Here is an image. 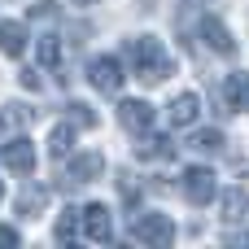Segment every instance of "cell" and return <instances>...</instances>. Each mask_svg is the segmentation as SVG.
I'll return each instance as SVG.
<instances>
[{"instance_id": "cell-20", "label": "cell", "mask_w": 249, "mask_h": 249, "mask_svg": "<svg viewBox=\"0 0 249 249\" xmlns=\"http://www.w3.org/2000/svg\"><path fill=\"white\" fill-rule=\"evenodd\" d=\"M193 149H201V153H219L223 149V131H197V140H193Z\"/></svg>"}, {"instance_id": "cell-7", "label": "cell", "mask_w": 249, "mask_h": 249, "mask_svg": "<svg viewBox=\"0 0 249 249\" xmlns=\"http://www.w3.org/2000/svg\"><path fill=\"white\" fill-rule=\"evenodd\" d=\"M0 162H4L13 175H31V171H35V149H31V140H26V136H13V140H4V149H0Z\"/></svg>"}, {"instance_id": "cell-16", "label": "cell", "mask_w": 249, "mask_h": 249, "mask_svg": "<svg viewBox=\"0 0 249 249\" xmlns=\"http://www.w3.org/2000/svg\"><path fill=\"white\" fill-rule=\"evenodd\" d=\"M35 53H39V66L44 70H57L61 66V39L57 35H39L35 39Z\"/></svg>"}, {"instance_id": "cell-21", "label": "cell", "mask_w": 249, "mask_h": 249, "mask_svg": "<svg viewBox=\"0 0 249 249\" xmlns=\"http://www.w3.org/2000/svg\"><path fill=\"white\" fill-rule=\"evenodd\" d=\"M79 223H83V214H74V210H66V214L57 219V241H74V232H79Z\"/></svg>"}, {"instance_id": "cell-18", "label": "cell", "mask_w": 249, "mask_h": 249, "mask_svg": "<svg viewBox=\"0 0 249 249\" xmlns=\"http://www.w3.org/2000/svg\"><path fill=\"white\" fill-rule=\"evenodd\" d=\"M66 118H70V123H74L79 131H88V127H96V114H92V109H88L83 101H74V105L66 109Z\"/></svg>"}, {"instance_id": "cell-12", "label": "cell", "mask_w": 249, "mask_h": 249, "mask_svg": "<svg viewBox=\"0 0 249 249\" xmlns=\"http://www.w3.org/2000/svg\"><path fill=\"white\" fill-rule=\"evenodd\" d=\"M35 123V109H26V105H4L0 109V140H13L22 127H31Z\"/></svg>"}, {"instance_id": "cell-13", "label": "cell", "mask_w": 249, "mask_h": 249, "mask_svg": "<svg viewBox=\"0 0 249 249\" xmlns=\"http://www.w3.org/2000/svg\"><path fill=\"white\" fill-rule=\"evenodd\" d=\"M74 131H79L74 123H57V127H53V136H48V158H53V162H66V158L74 153Z\"/></svg>"}, {"instance_id": "cell-15", "label": "cell", "mask_w": 249, "mask_h": 249, "mask_svg": "<svg viewBox=\"0 0 249 249\" xmlns=\"http://www.w3.org/2000/svg\"><path fill=\"white\" fill-rule=\"evenodd\" d=\"M44 206H48V188H39V184H26V188L18 193V214L35 219V214H39Z\"/></svg>"}, {"instance_id": "cell-2", "label": "cell", "mask_w": 249, "mask_h": 249, "mask_svg": "<svg viewBox=\"0 0 249 249\" xmlns=\"http://www.w3.org/2000/svg\"><path fill=\"white\" fill-rule=\"evenodd\" d=\"M131 241H140V245H171L175 241V223H171V214H140V219H131Z\"/></svg>"}, {"instance_id": "cell-22", "label": "cell", "mask_w": 249, "mask_h": 249, "mask_svg": "<svg viewBox=\"0 0 249 249\" xmlns=\"http://www.w3.org/2000/svg\"><path fill=\"white\" fill-rule=\"evenodd\" d=\"M123 201H127V206H136V201H140V188H136L131 179H123Z\"/></svg>"}, {"instance_id": "cell-1", "label": "cell", "mask_w": 249, "mask_h": 249, "mask_svg": "<svg viewBox=\"0 0 249 249\" xmlns=\"http://www.w3.org/2000/svg\"><path fill=\"white\" fill-rule=\"evenodd\" d=\"M127 61H131L136 79H144V83H162L166 74H175V61H171V53L162 48L158 35H136V39H127Z\"/></svg>"}, {"instance_id": "cell-4", "label": "cell", "mask_w": 249, "mask_h": 249, "mask_svg": "<svg viewBox=\"0 0 249 249\" xmlns=\"http://www.w3.org/2000/svg\"><path fill=\"white\" fill-rule=\"evenodd\" d=\"M101 171H105V158L101 153H70L66 158V166H61V184H74V188H83V184H92V179H101Z\"/></svg>"}, {"instance_id": "cell-8", "label": "cell", "mask_w": 249, "mask_h": 249, "mask_svg": "<svg viewBox=\"0 0 249 249\" xmlns=\"http://www.w3.org/2000/svg\"><path fill=\"white\" fill-rule=\"evenodd\" d=\"M118 123L131 131V136H144L153 127V105L149 101H123L118 105Z\"/></svg>"}, {"instance_id": "cell-9", "label": "cell", "mask_w": 249, "mask_h": 249, "mask_svg": "<svg viewBox=\"0 0 249 249\" xmlns=\"http://www.w3.org/2000/svg\"><path fill=\"white\" fill-rule=\"evenodd\" d=\"M197 31H201V39L210 44V53H219V57H232V53H236V39H232V31H228L219 18H201Z\"/></svg>"}, {"instance_id": "cell-25", "label": "cell", "mask_w": 249, "mask_h": 249, "mask_svg": "<svg viewBox=\"0 0 249 249\" xmlns=\"http://www.w3.org/2000/svg\"><path fill=\"white\" fill-rule=\"evenodd\" d=\"M232 241H241V245H249V232H241V236H232Z\"/></svg>"}, {"instance_id": "cell-23", "label": "cell", "mask_w": 249, "mask_h": 249, "mask_svg": "<svg viewBox=\"0 0 249 249\" xmlns=\"http://www.w3.org/2000/svg\"><path fill=\"white\" fill-rule=\"evenodd\" d=\"M22 88H31V92H35V88H39V74H35V70H22Z\"/></svg>"}, {"instance_id": "cell-14", "label": "cell", "mask_w": 249, "mask_h": 249, "mask_svg": "<svg viewBox=\"0 0 249 249\" xmlns=\"http://www.w3.org/2000/svg\"><path fill=\"white\" fill-rule=\"evenodd\" d=\"M0 53H4V57H22V53H26V31H22V22H0Z\"/></svg>"}, {"instance_id": "cell-19", "label": "cell", "mask_w": 249, "mask_h": 249, "mask_svg": "<svg viewBox=\"0 0 249 249\" xmlns=\"http://www.w3.org/2000/svg\"><path fill=\"white\" fill-rule=\"evenodd\" d=\"M136 153H140V158H175V144H171V140H153V136H149Z\"/></svg>"}, {"instance_id": "cell-26", "label": "cell", "mask_w": 249, "mask_h": 249, "mask_svg": "<svg viewBox=\"0 0 249 249\" xmlns=\"http://www.w3.org/2000/svg\"><path fill=\"white\" fill-rule=\"evenodd\" d=\"M0 201H4V184H0Z\"/></svg>"}, {"instance_id": "cell-11", "label": "cell", "mask_w": 249, "mask_h": 249, "mask_svg": "<svg viewBox=\"0 0 249 249\" xmlns=\"http://www.w3.org/2000/svg\"><path fill=\"white\" fill-rule=\"evenodd\" d=\"M223 101H228V109H249V70H232L228 74V83H223Z\"/></svg>"}, {"instance_id": "cell-6", "label": "cell", "mask_w": 249, "mask_h": 249, "mask_svg": "<svg viewBox=\"0 0 249 249\" xmlns=\"http://www.w3.org/2000/svg\"><path fill=\"white\" fill-rule=\"evenodd\" d=\"M83 236L96 241V245L114 241V214H109V206H101V201L83 206Z\"/></svg>"}, {"instance_id": "cell-24", "label": "cell", "mask_w": 249, "mask_h": 249, "mask_svg": "<svg viewBox=\"0 0 249 249\" xmlns=\"http://www.w3.org/2000/svg\"><path fill=\"white\" fill-rule=\"evenodd\" d=\"M0 245H18V232L13 228H0Z\"/></svg>"}, {"instance_id": "cell-10", "label": "cell", "mask_w": 249, "mask_h": 249, "mask_svg": "<svg viewBox=\"0 0 249 249\" xmlns=\"http://www.w3.org/2000/svg\"><path fill=\"white\" fill-rule=\"evenodd\" d=\"M166 118H171V127H193V123L201 118V96H193V92H179V96L166 105Z\"/></svg>"}, {"instance_id": "cell-5", "label": "cell", "mask_w": 249, "mask_h": 249, "mask_svg": "<svg viewBox=\"0 0 249 249\" xmlns=\"http://www.w3.org/2000/svg\"><path fill=\"white\" fill-rule=\"evenodd\" d=\"M88 83H92L96 92L114 96V92L123 88V66H118L114 57H96V61H88Z\"/></svg>"}, {"instance_id": "cell-3", "label": "cell", "mask_w": 249, "mask_h": 249, "mask_svg": "<svg viewBox=\"0 0 249 249\" xmlns=\"http://www.w3.org/2000/svg\"><path fill=\"white\" fill-rule=\"evenodd\" d=\"M179 188H184V197H188V206H210L214 197H219V184H214V171H206V166H188L184 171V179H179Z\"/></svg>"}, {"instance_id": "cell-17", "label": "cell", "mask_w": 249, "mask_h": 249, "mask_svg": "<svg viewBox=\"0 0 249 249\" xmlns=\"http://www.w3.org/2000/svg\"><path fill=\"white\" fill-rule=\"evenodd\" d=\"M245 210H249V197L241 188H228V193H223V219L236 223V219H245Z\"/></svg>"}]
</instances>
